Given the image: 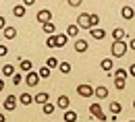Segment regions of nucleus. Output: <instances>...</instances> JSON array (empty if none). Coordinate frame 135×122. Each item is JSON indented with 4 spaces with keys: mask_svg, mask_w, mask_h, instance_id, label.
Wrapping results in <instances>:
<instances>
[{
    "mask_svg": "<svg viewBox=\"0 0 135 122\" xmlns=\"http://www.w3.org/2000/svg\"><path fill=\"white\" fill-rule=\"evenodd\" d=\"M67 39H69L67 33H54L46 39V46L48 48H62V46H67Z\"/></svg>",
    "mask_w": 135,
    "mask_h": 122,
    "instance_id": "obj_1",
    "label": "nucleus"
},
{
    "mask_svg": "<svg viewBox=\"0 0 135 122\" xmlns=\"http://www.w3.org/2000/svg\"><path fill=\"white\" fill-rule=\"evenodd\" d=\"M127 50H129V44H125V39L123 41H112V46H110V54L114 58H123L127 54Z\"/></svg>",
    "mask_w": 135,
    "mask_h": 122,
    "instance_id": "obj_2",
    "label": "nucleus"
},
{
    "mask_svg": "<svg viewBox=\"0 0 135 122\" xmlns=\"http://www.w3.org/2000/svg\"><path fill=\"white\" fill-rule=\"evenodd\" d=\"M77 93H79L81 97H91V95H96V89L91 87L89 83H81V85L77 87Z\"/></svg>",
    "mask_w": 135,
    "mask_h": 122,
    "instance_id": "obj_3",
    "label": "nucleus"
},
{
    "mask_svg": "<svg viewBox=\"0 0 135 122\" xmlns=\"http://www.w3.org/2000/svg\"><path fill=\"white\" fill-rule=\"evenodd\" d=\"M17 102H19L17 95H6V99H4V110H6V112H13V110L17 108Z\"/></svg>",
    "mask_w": 135,
    "mask_h": 122,
    "instance_id": "obj_4",
    "label": "nucleus"
},
{
    "mask_svg": "<svg viewBox=\"0 0 135 122\" xmlns=\"http://www.w3.org/2000/svg\"><path fill=\"white\" fill-rule=\"evenodd\" d=\"M77 25H79V29H91V23H89V15L81 13V15L77 17Z\"/></svg>",
    "mask_w": 135,
    "mask_h": 122,
    "instance_id": "obj_5",
    "label": "nucleus"
},
{
    "mask_svg": "<svg viewBox=\"0 0 135 122\" xmlns=\"http://www.w3.org/2000/svg\"><path fill=\"white\" fill-rule=\"evenodd\" d=\"M40 79H42V77H40L37 72H33V70H31V72H27V77H25V83H27V87H35V85L40 83Z\"/></svg>",
    "mask_w": 135,
    "mask_h": 122,
    "instance_id": "obj_6",
    "label": "nucleus"
},
{
    "mask_svg": "<svg viewBox=\"0 0 135 122\" xmlns=\"http://www.w3.org/2000/svg\"><path fill=\"white\" fill-rule=\"evenodd\" d=\"M37 21H40V23H50V21H52V13L48 10V8L37 10Z\"/></svg>",
    "mask_w": 135,
    "mask_h": 122,
    "instance_id": "obj_7",
    "label": "nucleus"
},
{
    "mask_svg": "<svg viewBox=\"0 0 135 122\" xmlns=\"http://www.w3.org/2000/svg\"><path fill=\"white\" fill-rule=\"evenodd\" d=\"M120 17L125 19V21H131V19L135 17V10H133V6H123V8H120Z\"/></svg>",
    "mask_w": 135,
    "mask_h": 122,
    "instance_id": "obj_8",
    "label": "nucleus"
},
{
    "mask_svg": "<svg viewBox=\"0 0 135 122\" xmlns=\"http://www.w3.org/2000/svg\"><path fill=\"white\" fill-rule=\"evenodd\" d=\"M48 99H50V95H48V91H40V93H37V95L33 97V102H35V104H40V105L48 104Z\"/></svg>",
    "mask_w": 135,
    "mask_h": 122,
    "instance_id": "obj_9",
    "label": "nucleus"
},
{
    "mask_svg": "<svg viewBox=\"0 0 135 122\" xmlns=\"http://www.w3.org/2000/svg\"><path fill=\"white\" fill-rule=\"evenodd\" d=\"M69 105H71V99H69L67 95H60L56 99V108H60V110H69Z\"/></svg>",
    "mask_w": 135,
    "mask_h": 122,
    "instance_id": "obj_10",
    "label": "nucleus"
},
{
    "mask_svg": "<svg viewBox=\"0 0 135 122\" xmlns=\"http://www.w3.org/2000/svg\"><path fill=\"white\" fill-rule=\"evenodd\" d=\"M89 35H91L94 39H104V37H106V31L100 29V27H94V29H89Z\"/></svg>",
    "mask_w": 135,
    "mask_h": 122,
    "instance_id": "obj_11",
    "label": "nucleus"
},
{
    "mask_svg": "<svg viewBox=\"0 0 135 122\" xmlns=\"http://www.w3.org/2000/svg\"><path fill=\"white\" fill-rule=\"evenodd\" d=\"M100 68L106 72V75H110V70H112V58H104L100 62Z\"/></svg>",
    "mask_w": 135,
    "mask_h": 122,
    "instance_id": "obj_12",
    "label": "nucleus"
},
{
    "mask_svg": "<svg viewBox=\"0 0 135 122\" xmlns=\"http://www.w3.org/2000/svg\"><path fill=\"white\" fill-rule=\"evenodd\" d=\"M65 33H67L69 37H77V35H79V25H77V23H71Z\"/></svg>",
    "mask_w": 135,
    "mask_h": 122,
    "instance_id": "obj_13",
    "label": "nucleus"
},
{
    "mask_svg": "<svg viewBox=\"0 0 135 122\" xmlns=\"http://www.w3.org/2000/svg\"><path fill=\"white\" fill-rule=\"evenodd\" d=\"M75 52H79V54L87 52V41H85V39H77V41H75Z\"/></svg>",
    "mask_w": 135,
    "mask_h": 122,
    "instance_id": "obj_14",
    "label": "nucleus"
},
{
    "mask_svg": "<svg viewBox=\"0 0 135 122\" xmlns=\"http://www.w3.org/2000/svg\"><path fill=\"white\" fill-rule=\"evenodd\" d=\"M112 37H114V41H123V39L127 37V33H125V29H120V27H117V29L112 31Z\"/></svg>",
    "mask_w": 135,
    "mask_h": 122,
    "instance_id": "obj_15",
    "label": "nucleus"
},
{
    "mask_svg": "<svg viewBox=\"0 0 135 122\" xmlns=\"http://www.w3.org/2000/svg\"><path fill=\"white\" fill-rule=\"evenodd\" d=\"M2 33H4V39H15L17 37V29L15 27H6Z\"/></svg>",
    "mask_w": 135,
    "mask_h": 122,
    "instance_id": "obj_16",
    "label": "nucleus"
},
{
    "mask_svg": "<svg viewBox=\"0 0 135 122\" xmlns=\"http://www.w3.org/2000/svg\"><path fill=\"white\" fill-rule=\"evenodd\" d=\"M2 75H4V77H15V75H17V72H15V66H13V64H4V66H2Z\"/></svg>",
    "mask_w": 135,
    "mask_h": 122,
    "instance_id": "obj_17",
    "label": "nucleus"
},
{
    "mask_svg": "<svg viewBox=\"0 0 135 122\" xmlns=\"http://www.w3.org/2000/svg\"><path fill=\"white\" fill-rule=\"evenodd\" d=\"M46 66L52 70V68H58V66H60V62H58V58H56V56H50V58L46 60Z\"/></svg>",
    "mask_w": 135,
    "mask_h": 122,
    "instance_id": "obj_18",
    "label": "nucleus"
},
{
    "mask_svg": "<svg viewBox=\"0 0 135 122\" xmlns=\"http://www.w3.org/2000/svg\"><path fill=\"white\" fill-rule=\"evenodd\" d=\"M96 97H100V99H106V97H108V89L104 87V85L96 87Z\"/></svg>",
    "mask_w": 135,
    "mask_h": 122,
    "instance_id": "obj_19",
    "label": "nucleus"
},
{
    "mask_svg": "<svg viewBox=\"0 0 135 122\" xmlns=\"http://www.w3.org/2000/svg\"><path fill=\"white\" fill-rule=\"evenodd\" d=\"M65 122H77V114L73 112V110H65Z\"/></svg>",
    "mask_w": 135,
    "mask_h": 122,
    "instance_id": "obj_20",
    "label": "nucleus"
},
{
    "mask_svg": "<svg viewBox=\"0 0 135 122\" xmlns=\"http://www.w3.org/2000/svg\"><path fill=\"white\" fill-rule=\"evenodd\" d=\"M19 64H21V70H23V72H31V68H33L31 60H19Z\"/></svg>",
    "mask_w": 135,
    "mask_h": 122,
    "instance_id": "obj_21",
    "label": "nucleus"
},
{
    "mask_svg": "<svg viewBox=\"0 0 135 122\" xmlns=\"http://www.w3.org/2000/svg\"><path fill=\"white\" fill-rule=\"evenodd\" d=\"M114 79H127V75H129V70H125V68H117L114 72H110Z\"/></svg>",
    "mask_w": 135,
    "mask_h": 122,
    "instance_id": "obj_22",
    "label": "nucleus"
},
{
    "mask_svg": "<svg viewBox=\"0 0 135 122\" xmlns=\"http://www.w3.org/2000/svg\"><path fill=\"white\" fill-rule=\"evenodd\" d=\"M42 27H44V33H48V35H54V31H56V25H54V23H44V25H42Z\"/></svg>",
    "mask_w": 135,
    "mask_h": 122,
    "instance_id": "obj_23",
    "label": "nucleus"
},
{
    "mask_svg": "<svg viewBox=\"0 0 135 122\" xmlns=\"http://www.w3.org/2000/svg\"><path fill=\"white\" fill-rule=\"evenodd\" d=\"M13 15H15V17H25V6H23V4H17V6H15V8H13Z\"/></svg>",
    "mask_w": 135,
    "mask_h": 122,
    "instance_id": "obj_24",
    "label": "nucleus"
},
{
    "mask_svg": "<svg viewBox=\"0 0 135 122\" xmlns=\"http://www.w3.org/2000/svg\"><path fill=\"white\" fill-rule=\"evenodd\" d=\"M19 102H21L23 105H29L31 102H33V97H31L29 93H21V97H19Z\"/></svg>",
    "mask_w": 135,
    "mask_h": 122,
    "instance_id": "obj_25",
    "label": "nucleus"
},
{
    "mask_svg": "<svg viewBox=\"0 0 135 122\" xmlns=\"http://www.w3.org/2000/svg\"><path fill=\"white\" fill-rule=\"evenodd\" d=\"M89 114H91V116L102 114V105H100V104H91V105H89Z\"/></svg>",
    "mask_w": 135,
    "mask_h": 122,
    "instance_id": "obj_26",
    "label": "nucleus"
},
{
    "mask_svg": "<svg viewBox=\"0 0 135 122\" xmlns=\"http://www.w3.org/2000/svg\"><path fill=\"white\" fill-rule=\"evenodd\" d=\"M54 108H56V105H54V104H50V102H48V104H44V105H42V112H44L46 116H50L52 112H54Z\"/></svg>",
    "mask_w": 135,
    "mask_h": 122,
    "instance_id": "obj_27",
    "label": "nucleus"
},
{
    "mask_svg": "<svg viewBox=\"0 0 135 122\" xmlns=\"http://www.w3.org/2000/svg\"><path fill=\"white\" fill-rule=\"evenodd\" d=\"M37 75H40L42 79H48V77H50V75H52V70L48 68V66H42V68L37 70Z\"/></svg>",
    "mask_w": 135,
    "mask_h": 122,
    "instance_id": "obj_28",
    "label": "nucleus"
},
{
    "mask_svg": "<svg viewBox=\"0 0 135 122\" xmlns=\"http://www.w3.org/2000/svg\"><path fill=\"white\" fill-rule=\"evenodd\" d=\"M110 112H112V114L117 116L118 112H123V105L118 104V102H112V104H110Z\"/></svg>",
    "mask_w": 135,
    "mask_h": 122,
    "instance_id": "obj_29",
    "label": "nucleus"
},
{
    "mask_svg": "<svg viewBox=\"0 0 135 122\" xmlns=\"http://www.w3.org/2000/svg\"><path fill=\"white\" fill-rule=\"evenodd\" d=\"M58 70H60L62 75H69V72H71V62H60Z\"/></svg>",
    "mask_w": 135,
    "mask_h": 122,
    "instance_id": "obj_30",
    "label": "nucleus"
},
{
    "mask_svg": "<svg viewBox=\"0 0 135 122\" xmlns=\"http://www.w3.org/2000/svg\"><path fill=\"white\" fill-rule=\"evenodd\" d=\"M89 23H91V29H94V27H98L100 17H98V15H89Z\"/></svg>",
    "mask_w": 135,
    "mask_h": 122,
    "instance_id": "obj_31",
    "label": "nucleus"
},
{
    "mask_svg": "<svg viewBox=\"0 0 135 122\" xmlns=\"http://www.w3.org/2000/svg\"><path fill=\"white\" fill-rule=\"evenodd\" d=\"M114 87L120 91V89H125V79H114Z\"/></svg>",
    "mask_w": 135,
    "mask_h": 122,
    "instance_id": "obj_32",
    "label": "nucleus"
},
{
    "mask_svg": "<svg viewBox=\"0 0 135 122\" xmlns=\"http://www.w3.org/2000/svg\"><path fill=\"white\" fill-rule=\"evenodd\" d=\"M69 2V6H73V8H75V6H81V2H83V0H67Z\"/></svg>",
    "mask_w": 135,
    "mask_h": 122,
    "instance_id": "obj_33",
    "label": "nucleus"
},
{
    "mask_svg": "<svg viewBox=\"0 0 135 122\" xmlns=\"http://www.w3.org/2000/svg\"><path fill=\"white\" fill-rule=\"evenodd\" d=\"M13 85H21V75H15V77H13Z\"/></svg>",
    "mask_w": 135,
    "mask_h": 122,
    "instance_id": "obj_34",
    "label": "nucleus"
},
{
    "mask_svg": "<svg viewBox=\"0 0 135 122\" xmlns=\"http://www.w3.org/2000/svg\"><path fill=\"white\" fill-rule=\"evenodd\" d=\"M6 27H8V25H6V19H4V17H0V29H2V31H4V29H6Z\"/></svg>",
    "mask_w": 135,
    "mask_h": 122,
    "instance_id": "obj_35",
    "label": "nucleus"
},
{
    "mask_svg": "<svg viewBox=\"0 0 135 122\" xmlns=\"http://www.w3.org/2000/svg\"><path fill=\"white\" fill-rule=\"evenodd\" d=\"M96 118H98V120H100V122H106V120H108V116H106V114H104V112H102V114H98V116H96Z\"/></svg>",
    "mask_w": 135,
    "mask_h": 122,
    "instance_id": "obj_36",
    "label": "nucleus"
},
{
    "mask_svg": "<svg viewBox=\"0 0 135 122\" xmlns=\"http://www.w3.org/2000/svg\"><path fill=\"white\" fill-rule=\"evenodd\" d=\"M8 54V48L6 46H0V56H6Z\"/></svg>",
    "mask_w": 135,
    "mask_h": 122,
    "instance_id": "obj_37",
    "label": "nucleus"
},
{
    "mask_svg": "<svg viewBox=\"0 0 135 122\" xmlns=\"http://www.w3.org/2000/svg\"><path fill=\"white\" fill-rule=\"evenodd\" d=\"M31 4H35V0H23V6H31Z\"/></svg>",
    "mask_w": 135,
    "mask_h": 122,
    "instance_id": "obj_38",
    "label": "nucleus"
},
{
    "mask_svg": "<svg viewBox=\"0 0 135 122\" xmlns=\"http://www.w3.org/2000/svg\"><path fill=\"white\" fill-rule=\"evenodd\" d=\"M129 75H133V77H135V64H131V66H129Z\"/></svg>",
    "mask_w": 135,
    "mask_h": 122,
    "instance_id": "obj_39",
    "label": "nucleus"
},
{
    "mask_svg": "<svg viewBox=\"0 0 135 122\" xmlns=\"http://www.w3.org/2000/svg\"><path fill=\"white\" fill-rule=\"evenodd\" d=\"M129 50H135V39H131V41H129Z\"/></svg>",
    "mask_w": 135,
    "mask_h": 122,
    "instance_id": "obj_40",
    "label": "nucleus"
},
{
    "mask_svg": "<svg viewBox=\"0 0 135 122\" xmlns=\"http://www.w3.org/2000/svg\"><path fill=\"white\" fill-rule=\"evenodd\" d=\"M0 122H6V118H4V114L0 112Z\"/></svg>",
    "mask_w": 135,
    "mask_h": 122,
    "instance_id": "obj_41",
    "label": "nucleus"
},
{
    "mask_svg": "<svg viewBox=\"0 0 135 122\" xmlns=\"http://www.w3.org/2000/svg\"><path fill=\"white\" fill-rule=\"evenodd\" d=\"M2 89H4V81L0 79V91H2Z\"/></svg>",
    "mask_w": 135,
    "mask_h": 122,
    "instance_id": "obj_42",
    "label": "nucleus"
},
{
    "mask_svg": "<svg viewBox=\"0 0 135 122\" xmlns=\"http://www.w3.org/2000/svg\"><path fill=\"white\" fill-rule=\"evenodd\" d=\"M133 108H135V99H133Z\"/></svg>",
    "mask_w": 135,
    "mask_h": 122,
    "instance_id": "obj_43",
    "label": "nucleus"
},
{
    "mask_svg": "<svg viewBox=\"0 0 135 122\" xmlns=\"http://www.w3.org/2000/svg\"><path fill=\"white\" fill-rule=\"evenodd\" d=\"M129 122H135V120H129Z\"/></svg>",
    "mask_w": 135,
    "mask_h": 122,
    "instance_id": "obj_44",
    "label": "nucleus"
}]
</instances>
